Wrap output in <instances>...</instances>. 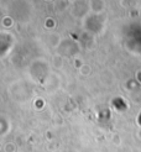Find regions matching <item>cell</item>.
I'll use <instances>...</instances> for the list:
<instances>
[{
    "mask_svg": "<svg viewBox=\"0 0 141 152\" xmlns=\"http://www.w3.org/2000/svg\"><path fill=\"white\" fill-rule=\"evenodd\" d=\"M137 78H139V80L141 82V72H140V73H137Z\"/></svg>",
    "mask_w": 141,
    "mask_h": 152,
    "instance_id": "1",
    "label": "cell"
}]
</instances>
